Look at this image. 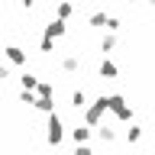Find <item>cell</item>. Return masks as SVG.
Segmentation results:
<instances>
[{"instance_id": "5", "label": "cell", "mask_w": 155, "mask_h": 155, "mask_svg": "<svg viewBox=\"0 0 155 155\" xmlns=\"http://www.w3.org/2000/svg\"><path fill=\"white\" fill-rule=\"evenodd\" d=\"M71 136H74V142H84V139H87V129H84V126H78Z\"/></svg>"}, {"instance_id": "4", "label": "cell", "mask_w": 155, "mask_h": 155, "mask_svg": "<svg viewBox=\"0 0 155 155\" xmlns=\"http://www.w3.org/2000/svg\"><path fill=\"white\" fill-rule=\"evenodd\" d=\"M100 74H104V78H113L116 74V65H113V61H104V65H100Z\"/></svg>"}, {"instance_id": "7", "label": "cell", "mask_w": 155, "mask_h": 155, "mask_svg": "<svg viewBox=\"0 0 155 155\" xmlns=\"http://www.w3.org/2000/svg\"><path fill=\"white\" fill-rule=\"evenodd\" d=\"M23 87H36V78H32V74H23Z\"/></svg>"}, {"instance_id": "2", "label": "cell", "mask_w": 155, "mask_h": 155, "mask_svg": "<svg viewBox=\"0 0 155 155\" xmlns=\"http://www.w3.org/2000/svg\"><path fill=\"white\" fill-rule=\"evenodd\" d=\"M7 58H10V61H16V65H19V61H23V58H26V55H23V48L10 45V48H7Z\"/></svg>"}, {"instance_id": "1", "label": "cell", "mask_w": 155, "mask_h": 155, "mask_svg": "<svg viewBox=\"0 0 155 155\" xmlns=\"http://www.w3.org/2000/svg\"><path fill=\"white\" fill-rule=\"evenodd\" d=\"M48 142H61V120H58V116H52V120H48Z\"/></svg>"}, {"instance_id": "6", "label": "cell", "mask_w": 155, "mask_h": 155, "mask_svg": "<svg viewBox=\"0 0 155 155\" xmlns=\"http://www.w3.org/2000/svg\"><path fill=\"white\" fill-rule=\"evenodd\" d=\"M61 65H65V71H78V58H65Z\"/></svg>"}, {"instance_id": "9", "label": "cell", "mask_w": 155, "mask_h": 155, "mask_svg": "<svg viewBox=\"0 0 155 155\" xmlns=\"http://www.w3.org/2000/svg\"><path fill=\"white\" fill-rule=\"evenodd\" d=\"M23 3H32V0H23Z\"/></svg>"}, {"instance_id": "3", "label": "cell", "mask_w": 155, "mask_h": 155, "mask_svg": "<svg viewBox=\"0 0 155 155\" xmlns=\"http://www.w3.org/2000/svg\"><path fill=\"white\" fill-rule=\"evenodd\" d=\"M61 32H65V23H61V19H55V23L48 26V39H52V36H61Z\"/></svg>"}, {"instance_id": "8", "label": "cell", "mask_w": 155, "mask_h": 155, "mask_svg": "<svg viewBox=\"0 0 155 155\" xmlns=\"http://www.w3.org/2000/svg\"><path fill=\"white\" fill-rule=\"evenodd\" d=\"M78 155H91V149H87V145H81V149H78Z\"/></svg>"}]
</instances>
